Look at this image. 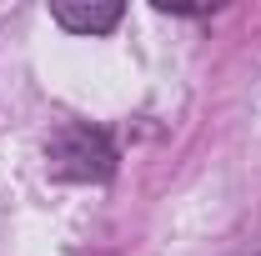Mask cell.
<instances>
[{
    "instance_id": "obj_2",
    "label": "cell",
    "mask_w": 261,
    "mask_h": 256,
    "mask_svg": "<svg viewBox=\"0 0 261 256\" xmlns=\"http://www.w3.org/2000/svg\"><path fill=\"white\" fill-rule=\"evenodd\" d=\"M50 15H56V25H65L75 35H106L111 25H121L126 5L121 0H106V5H50Z\"/></svg>"
},
{
    "instance_id": "obj_1",
    "label": "cell",
    "mask_w": 261,
    "mask_h": 256,
    "mask_svg": "<svg viewBox=\"0 0 261 256\" xmlns=\"http://www.w3.org/2000/svg\"><path fill=\"white\" fill-rule=\"evenodd\" d=\"M50 176L61 181H111L116 176V146L96 126H61L45 146Z\"/></svg>"
}]
</instances>
